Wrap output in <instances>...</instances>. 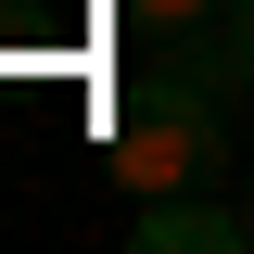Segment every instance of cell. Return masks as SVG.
Segmentation results:
<instances>
[{
  "label": "cell",
  "instance_id": "1",
  "mask_svg": "<svg viewBox=\"0 0 254 254\" xmlns=\"http://www.w3.org/2000/svg\"><path fill=\"white\" fill-rule=\"evenodd\" d=\"M216 165H229V127H216V89L203 76H153V89L115 102V178H127V203L203 190Z\"/></svg>",
  "mask_w": 254,
  "mask_h": 254
},
{
  "label": "cell",
  "instance_id": "2",
  "mask_svg": "<svg viewBox=\"0 0 254 254\" xmlns=\"http://www.w3.org/2000/svg\"><path fill=\"white\" fill-rule=\"evenodd\" d=\"M140 242H153V254H229V242H242V203L165 190V203H140Z\"/></svg>",
  "mask_w": 254,
  "mask_h": 254
},
{
  "label": "cell",
  "instance_id": "3",
  "mask_svg": "<svg viewBox=\"0 0 254 254\" xmlns=\"http://www.w3.org/2000/svg\"><path fill=\"white\" fill-rule=\"evenodd\" d=\"M127 26L165 38V64H178V51H203V38H229V0H127Z\"/></svg>",
  "mask_w": 254,
  "mask_h": 254
},
{
  "label": "cell",
  "instance_id": "4",
  "mask_svg": "<svg viewBox=\"0 0 254 254\" xmlns=\"http://www.w3.org/2000/svg\"><path fill=\"white\" fill-rule=\"evenodd\" d=\"M229 89H254V0H229Z\"/></svg>",
  "mask_w": 254,
  "mask_h": 254
},
{
  "label": "cell",
  "instance_id": "5",
  "mask_svg": "<svg viewBox=\"0 0 254 254\" xmlns=\"http://www.w3.org/2000/svg\"><path fill=\"white\" fill-rule=\"evenodd\" d=\"M242 254H254V190H242Z\"/></svg>",
  "mask_w": 254,
  "mask_h": 254
}]
</instances>
